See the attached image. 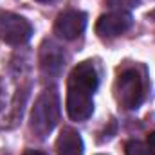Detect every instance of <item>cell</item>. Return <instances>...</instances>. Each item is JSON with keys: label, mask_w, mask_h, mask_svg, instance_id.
<instances>
[{"label": "cell", "mask_w": 155, "mask_h": 155, "mask_svg": "<svg viewBox=\"0 0 155 155\" xmlns=\"http://www.w3.org/2000/svg\"><path fill=\"white\" fill-rule=\"evenodd\" d=\"M114 97L119 107L135 110L144 99V79L135 69H124L114 83Z\"/></svg>", "instance_id": "3"}, {"label": "cell", "mask_w": 155, "mask_h": 155, "mask_svg": "<svg viewBox=\"0 0 155 155\" xmlns=\"http://www.w3.org/2000/svg\"><path fill=\"white\" fill-rule=\"evenodd\" d=\"M58 155H83V141L74 128H63L56 139Z\"/></svg>", "instance_id": "8"}, {"label": "cell", "mask_w": 155, "mask_h": 155, "mask_svg": "<svg viewBox=\"0 0 155 155\" xmlns=\"http://www.w3.org/2000/svg\"><path fill=\"white\" fill-rule=\"evenodd\" d=\"M65 51L54 40H45L40 47V67L47 76H60L65 67Z\"/></svg>", "instance_id": "7"}, {"label": "cell", "mask_w": 155, "mask_h": 155, "mask_svg": "<svg viewBox=\"0 0 155 155\" xmlns=\"http://www.w3.org/2000/svg\"><path fill=\"white\" fill-rule=\"evenodd\" d=\"M36 2H43V4H47V2H52V0H36Z\"/></svg>", "instance_id": "13"}, {"label": "cell", "mask_w": 155, "mask_h": 155, "mask_svg": "<svg viewBox=\"0 0 155 155\" xmlns=\"http://www.w3.org/2000/svg\"><path fill=\"white\" fill-rule=\"evenodd\" d=\"M33 36V25L20 15L0 13V40L9 45H22Z\"/></svg>", "instance_id": "4"}, {"label": "cell", "mask_w": 155, "mask_h": 155, "mask_svg": "<svg viewBox=\"0 0 155 155\" xmlns=\"http://www.w3.org/2000/svg\"><path fill=\"white\" fill-rule=\"evenodd\" d=\"M87 27V15L78 9H67L58 15L54 22V31L58 36L63 40H74L78 38Z\"/></svg>", "instance_id": "6"}, {"label": "cell", "mask_w": 155, "mask_h": 155, "mask_svg": "<svg viewBox=\"0 0 155 155\" xmlns=\"http://www.w3.org/2000/svg\"><path fill=\"white\" fill-rule=\"evenodd\" d=\"M105 4L114 11H130L139 5V0H105Z\"/></svg>", "instance_id": "9"}, {"label": "cell", "mask_w": 155, "mask_h": 155, "mask_svg": "<svg viewBox=\"0 0 155 155\" xmlns=\"http://www.w3.org/2000/svg\"><path fill=\"white\" fill-rule=\"evenodd\" d=\"M60 107V94L56 92V88H47L38 96L29 119V128L36 137L45 139L56 128L61 112Z\"/></svg>", "instance_id": "2"}, {"label": "cell", "mask_w": 155, "mask_h": 155, "mask_svg": "<svg viewBox=\"0 0 155 155\" xmlns=\"http://www.w3.org/2000/svg\"><path fill=\"white\" fill-rule=\"evenodd\" d=\"M99 76L92 61H81L72 69L67 83V114L72 121H87L94 112V92Z\"/></svg>", "instance_id": "1"}, {"label": "cell", "mask_w": 155, "mask_h": 155, "mask_svg": "<svg viewBox=\"0 0 155 155\" xmlns=\"http://www.w3.org/2000/svg\"><path fill=\"white\" fill-rule=\"evenodd\" d=\"M124 152H126V155H150L148 146L144 143H141V141H135V139H132V141L126 143Z\"/></svg>", "instance_id": "10"}, {"label": "cell", "mask_w": 155, "mask_h": 155, "mask_svg": "<svg viewBox=\"0 0 155 155\" xmlns=\"http://www.w3.org/2000/svg\"><path fill=\"white\" fill-rule=\"evenodd\" d=\"M146 146H148V152H150V155H155V132H152V134L148 135Z\"/></svg>", "instance_id": "11"}, {"label": "cell", "mask_w": 155, "mask_h": 155, "mask_svg": "<svg viewBox=\"0 0 155 155\" xmlns=\"http://www.w3.org/2000/svg\"><path fill=\"white\" fill-rule=\"evenodd\" d=\"M24 155H47V153H43V152H38V150H27Z\"/></svg>", "instance_id": "12"}, {"label": "cell", "mask_w": 155, "mask_h": 155, "mask_svg": "<svg viewBox=\"0 0 155 155\" xmlns=\"http://www.w3.org/2000/svg\"><path fill=\"white\" fill-rule=\"evenodd\" d=\"M134 24V18L126 11H110L101 15L96 22V35L101 38H116L119 35L126 33Z\"/></svg>", "instance_id": "5"}]
</instances>
